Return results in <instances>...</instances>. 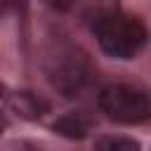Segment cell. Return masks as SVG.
Masks as SVG:
<instances>
[{"label":"cell","instance_id":"obj_1","mask_svg":"<svg viewBox=\"0 0 151 151\" xmlns=\"http://www.w3.org/2000/svg\"><path fill=\"white\" fill-rule=\"evenodd\" d=\"M94 38L99 47L116 59H132L146 45V26L130 14H120L116 9L101 12L92 21Z\"/></svg>","mask_w":151,"mask_h":151},{"label":"cell","instance_id":"obj_2","mask_svg":"<svg viewBox=\"0 0 151 151\" xmlns=\"http://www.w3.org/2000/svg\"><path fill=\"white\" fill-rule=\"evenodd\" d=\"M45 73H47L50 85L59 94L71 99L87 87V83L92 78V64L83 50H78L73 45H61L47 57Z\"/></svg>","mask_w":151,"mask_h":151},{"label":"cell","instance_id":"obj_3","mask_svg":"<svg viewBox=\"0 0 151 151\" xmlns=\"http://www.w3.org/2000/svg\"><path fill=\"white\" fill-rule=\"evenodd\" d=\"M99 109L109 120L120 125H139L151 116V104L146 92L127 83H111L101 87Z\"/></svg>","mask_w":151,"mask_h":151},{"label":"cell","instance_id":"obj_4","mask_svg":"<svg viewBox=\"0 0 151 151\" xmlns=\"http://www.w3.org/2000/svg\"><path fill=\"white\" fill-rule=\"evenodd\" d=\"M5 106L9 113H14L21 120H40L50 111V104L31 90H17L5 94Z\"/></svg>","mask_w":151,"mask_h":151},{"label":"cell","instance_id":"obj_5","mask_svg":"<svg viewBox=\"0 0 151 151\" xmlns=\"http://www.w3.org/2000/svg\"><path fill=\"white\" fill-rule=\"evenodd\" d=\"M52 130L66 139H85L87 132H90V125L78 116V113H66V116H59L54 123H52Z\"/></svg>","mask_w":151,"mask_h":151},{"label":"cell","instance_id":"obj_6","mask_svg":"<svg viewBox=\"0 0 151 151\" xmlns=\"http://www.w3.org/2000/svg\"><path fill=\"white\" fill-rule=\"evenodd\" d=\"M94 151H142L139 142L123 134H101L94 139Z\"/></svg>","mask_w":151,"mask_h":151},{"label":"cell","instance_id":"obj_7","mask_svg":"<svg viewBox=\"0 0 151 151\" xmlns=\"http://www.w3.org/2000/svg\"><path fill=\"white\" fill-rule=\"evenodd\" d=\"M42 5H47L50 9H54V12H68L73 5H76V0H40Z\"/></svg>","mask_w":151,"mask_h":151},{"label":"cell","instance_id":"obj_8","mask_svg":"<svg viewBox=\"0 0 151 151\" xmlns=\"http://www.w3.org/2000/svg\"><path fill=\"white\" fill-rule=\"evenodd\" d=\"M5 2V7H14V9H26V0H2Z\"/></svg>","mask_w":151,"mask_h":151}]
</instances>
